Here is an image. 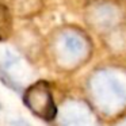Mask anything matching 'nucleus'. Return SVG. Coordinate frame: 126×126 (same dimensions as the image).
I'll use <instances>...</instances> for the list:
<instances>
[{"label":"nucleus","mask_w":126,"mask_h":126,"mask_svg":"<svg viewBox=\"0 0 126 126\" xmlns=\"http://www.w3.org/2000/svg\"><path fill=\"white\" fill-rule=\"evenodd\" d=\"M23 102L30 109L31 112H34L35 115H38L39 118L45 121L54 119L56 114H57V110H56V106L53 103L49 88L42 81L33 84L26 91Z\"/></svg>","instance_id":"1"},{"label":"nucleus","mask_w":126,"mask_h":126,"mask_svg":"<svg viewBox=\"0 0 126 126\" xmlns=\"http://www.w3.org/2000/svg\"><path fill=\"white\" fill-rule=\"evenodd\" d=\"M65 44H66V47H68V50H69V52H72V53H77V52L80 50V46H81V44H80L79 38H76V37H73V35L66 37Z\"/></svg>","instance_id":"2"},{"label":"nucleus","mask_w":126,"mask_h":126,"mask_svg":"<svg viewBox=\"0 0 126 126\" xmlns=\"http://www.w3.org/2000/svg\"><path fill=\"white\" fill-rule=\"evenodd\" d=\"M0 109H1V106H0Z\"/></svg>","instance_id":"3"}]
</instances>
